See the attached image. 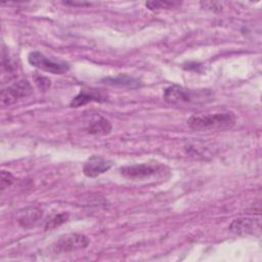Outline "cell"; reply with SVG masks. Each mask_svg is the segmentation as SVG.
I'll return each mask as SVG.
<instances>
[{"mask_svg": "<svg viewBox=\"0 0 262 262\" xmlns=\"http://www.w3.org/2000/svg\"><path fill=\"white\" fill-rule=\"evenodd\" d=\"M236 122L232 112H218L212 114L193 115L187 120L188 126L195 131H216L231 128Z\"/></svg>", "mask_w": 262, "mask_h": 262, "instance_id": "6da1fadb", "label": "cell"}, {"mask_svg": "<svg viewBox=\"0 0 262 262\" xmlns=\"http://www.w3.org/2000/svg\"><path fill=\"white\" fill-rule=\"evenodd\" d=\"M205 91H194L191 89H186L179 85H172L165 88L163 97L164 100L170 104L182 105L186 103H191L196 101V99H202L206 97Z\"/></svg>", "mask_w": 262, "mask_h": 262, "instance_id": "7a4b0ae2", "label": "cell"}, {"mask_svg": "<svg viewBox=\"0 0 262 262\" xmlns=\"http://www.w3.org/2000/svg\"><path fill=\"white\" fill-rule=\"evenodd\" d=\"M28 61L31 66L55 75H61L70 70V64L63 60H55L47 57L40 51H32L28 55Z\"/></svg>", "mask_w": 262, "mask_h": 262, "instance_id": "3957f363", "label": "cell"}, {"mask_svg": "<svg viewBox=\"0 0 262 262\" xmlns=\"http://www.w3.org/2000/svg\"><path fill=\"white\" fill-rule=\"evenodd\" d=\"M166 169L167 168L160 163H141L121 167L120 173L122 176L129 179H144L158 174H163Z\"/></svg>", "mask_w": 262, "mask_h": 262, "instance_id": "277c9868", "label": "cell"}, {"mask_svg": "<svg viewBox=\"0 0 262 262\" xmlns=\"http://www.w3.org/2000/svg\"><path fill=\"white\" fill-rule=\"evenodd\" d=\"M32 93L33 87L28 80H17L1 91V104L4 106L14 104L18 100L30 96Z\"/></svg>", "mask_w": 262, "mask_h": 262, "instance_id": "5b68a950", "label": "cell"}, {"mask_svg": "<svg viewBox=\"0 0 262 262\" xmlns=\"http://www.w3.org/2000/svg\"><path fill=\"white\" fill-rule=\"evenodd\" d=\"M89 245V239L81 233H67L61 235L52 246L55 253H70L85 249Z\"/></svg>", "mask_w": 262, "mask_h": 262, "instance_id": "8992f818", "label": "cell"}, {"mask_svg": "<svg viewBox=\"0 0 262 262\" xmlns=\"http://www.w3.org/2000/svg\"><path fill=\"white\" fill-rule=\"evenodd\" d=\"M229 231L237 235H258L261 231V220L255 217H239L228 226Z\"/></svg>", "mask_w": 262, "mask_h": 262, "instance_id": "52a82bcc", "label": "cell"}, {"mask_svg": "<svg viewBox=\"0 0 262 262\" xmlns=\"http://www.w3.org/2000/svg\"><path fill=\"white\" fill-rule=\"evenodd\" d=\"M113 165H114V162L111 160H106L99 156H92L85 163L83 167V173L87 177L95 178L103 174L104 172L108 171Z\"/></svg>", "mask_w": 262, "mask_h": 262, "instance_id": "ba28073f", "label": "cell"}, {"mask_svg": "<svg viewBox=\"0 0 262 262\" xmlns=\"http://www.w3.org/2000/svg\"><path fill=\"white\" fill-rule=\"evenodd\" d=\"M43 216V211L39 207L29 206L20 209L16 213V221L24 228L35 226Z\"/></svg>", "mask_w": 262, "mask_h": 262, "instance_id": "9c48e42d", "label": "cell"}, {"mask_svg": "<svg viewBox=\"0 0 262 262\" xmlns=\"http://www.w3.org/2000/svg\"><path fill=\"white\" fill-rule=\"evenodd\" d=\"M105 96L97 90H81L70 102L71 107H80L91 101H103L105 100Z\"/></svg>", "mask_w": 262, "mask_h": 262, "instance_id": "30bf717a", "label": "cell"}, {"mask_svg": "<svg viewBox=\"0 0 262 262\" xmlns=\"http://www.w3.org/2000/svg\"><path fill=\"white\" fill-rule=\"evenodd\" d=\"M101 82L117 87H131V88H138L141 86L139 79L134 78L132 76L126 74H120L118 76H108L101 79Z\"/></svg>", "mask_w": 262, "mask_h": 262, "instance_id": "8fae6325", "label": "cell"}, {"mask_svg": "<svg viewBox=\"0 0 262 262\" xmlns=\"http://www.w3.org/2000/svg\"><path fill=\"white\" fill-rule=\"evenodd\" d=\"M112 131V124L111 122L103 118L98 117L91 121V123L87 127V132L93 135H105Z\"/></svg>", "mask_w": 262, "mask_h": 262, "instance_id": "7c38bea8", "label": "cell"}, {"mask_svg": "<svg viewBox=\"0 0 262 262\" xmlns=\"http://www.w3.org/2000/svg\"><path fill=\"white\" fill-rule=\"evenodd\" d=\"M68 219H69V214L67 212L55 214V215L51 216L50 218H48V220L45 222V229L46 230L53 229V228L61 225L62 223L67 222Z\"/></svg>", "mask_w": 262, "mask_h": 262, "instance_id": "4fadbf2b", "label": "cell"}, {"mask_svg": "<svg viewBox=\"0 0 262 262\" xmlns=\"http://www.w3.org/2000/svg\"><path fill=\"white\" fill-rule=\"evenodd\" d=\"M178 4L179 2H175V1H148L145 3V6L150 10H156V9H162V8H171Z\"/></svg>", "mask_w": 262, "mask_h": 262, "instance_id": "5bb4252c", "label": "cell"}, {"mask_svg": "<svg viewBox=\"0 0 262 262\" xmlns=\"http://www.w3.org/2000/svg\"><path fill=\"white\" fill-rule=\"evenodd\" d=\"M15 70H16L15 63L10 58L6 57L3 53L2 54V72H3V75L8 74V76L11 75L13 77Z\"/></svg>", "mask_w": 262, "mask_h": 262, "instance_id": "9a60e30c", "label": "cell"}, {"mask_svg": "<svg viewBox=\"0 0 262 262\" xmlns=\"http://www.w3.org/2000/svg\"><path fill=\"white\" fill-rule=\"evenodd\" d=\"M14 182V177L10 172L2 171L1 172V180H0V188L1 191H4Z\"/></svg>", "mask_w": 262, "mask_h": 262, "instance_id": "2e32d148", "label": "cell"}, {"mask_svg": "<svg viewBox=\"0 0 262 262\" xmlns=\"http://www.w3.org/2000/svg\"><path fill=\"white\" fill-rule=\"evenodd\" d=\"M34 81H35V84L37 85V87L42 91L47 90L50 87V84H51L50 80L47 77H44V76H35Z\"/></svg>", "mask_w": 262, "mask_h": 262, "instance_id": "e0dca14e", "label": "cell"}, {"mask_svg": "<svg viewBox=\"0 0 262 262\" xmlns=\"http://www.w3.org/2000/svg\"><path fill=\"white\" fill-rule=\"evenodd\" d=\"M200 4L202 5L203 8H206L210 11H214V12H219L222 10V4L216 1H202L200 2Z\"/></svg>", "mask_w": 262, "mask_h": 262, "instance_id": "ac0fdd59", "label": "cell"}, {"mask_svg": "<svg viewBox=\"0 0 262 262\" xmlns=\"http://www.w3.org/2000/svg\"><path fill=\"white\" fill-rule=\"evenodd\" d=\"M67 5H72V6H86V5H90V3L87 2H76V1H66L63 2Z\"/></svg>", "mask_w": 262, "mask_h": 262, "instance_id": "d6986e66", "label": "cell"}]
</instances>
